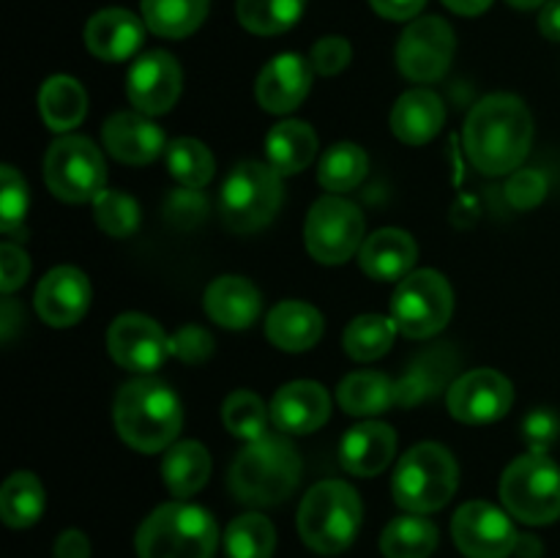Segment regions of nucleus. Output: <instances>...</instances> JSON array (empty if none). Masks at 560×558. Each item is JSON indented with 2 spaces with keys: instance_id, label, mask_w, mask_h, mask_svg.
I'll return each mask as SVG.
<instances>
[{
  "instance_id": "nucleus-39",
  "label": "nucleus",
  "mask_w": 560,
  "mask_h": 558,
  "mask_svg": "<svg viewBox=\"0 0 560 558\" xmlns=\"http://www.w3.org/2000/svg\"><path fill=\"white\" fill-rule=\"evenodd\" d=\"M167 170L180 186L189 189H202L213 178V156L200 140L191 137H178L167 146Z\"/></svg>"
},
{
  "instance_id": "nucleus-9",
  "label": "nucleus",
  "mask_w": 560,
  "mask_h": 558,
  "mask_svg": "<svg viewBox=\"0 0 560 558\" xmlns=\"http://www.w3.org/2000/svg\"><path fill=\"white\" fill-rule=\"evenodd\" d=\"M454 312L452 284L432 268L408 274L397 284L392 299V317L399 332L410 339L435 337L446 328Z\"/></svg>"
},
{
  "instance_id": "nucleus-28",
  "label": "nucleus",
  "mask_w": 560,
  "mask_h": 558,
  "mask_svg": "<svg viewBox=\"0 0 560 558\" xmlns=\"http://www.w3.org/2000/svg\"><path fill=\"white\" fill-rule=\"evenodd\" d=\"M162 476L175 498L195 496L211 476V454L197 441L173 443L162 460Z\"/></svg>"
},
{
  "instance_id": "nucleus-30",
  "label": "nucleus",
  "mask_w": 560,
  "mask_h": 558,
  "mask_svg": "<svg viewBox=\"0 0 560 558\" xmlns=\"http://www.w3.org/2000/svg\"><path fill=\"white\" fill-rule=\"evenodd\" d=\"M337 397L350 416H377L397 403V383L388 381L383 372H350L339 383Z\"/></svg>"
},
{
  "instance_id": "nucleus-22",
  "label": "nucleus",
  "mask_w": 560,
  "mask_h": 558,
  "mask_svg": "<svg viewBox=\"0 0 560 558\" xmlns=\"http://www.w3.org/2000/svg\"><path fill=\"white\" fill-rule=\"evenodd\" d=\"M145 27L140 16H135L126 9H104L93 14L85 25V47L102 60L131 58L142 47Z\"/></svg>"
},
{
  "instance_id": "nucleus-46",
  "label": "nucleus",
  "mask_w": 560,
  "mask_h": 558,
  "mask_svg": "<svg viewBox=\"0 0 560 558\" xmlns=\"http://www.w3.org/2000/svg\"><path fill=\"white\" fill-rule=\"evenodd\" d=\"M547 195V178L539 170H520L512 175L506 186V197L512 200V206L517 208H534L545 200Z\"/></svg>"
},
{
  "instance_id": "nucleus-52",
  "label": "nucleus",
  "mask_w": 560,
  "mask_h": 558,
  "mask_svg": "<svg viewBox=\"0 0 560 558\" xmlns=\"http://www.w3.org/2000/svg\"><path fill=\"white\" fill-rule=\"evenodd\" d=\"M0 321H3L0 332H3V339L9 342L11 334H14V326H16V323H22V310L16 306L14 299L3 301V310H0Z\"/></svg>"
},
{
  "instance_id": "nucleus-26",
  "label": "nucleus",
  "mask_w": 560,
  "mask_h": 558,
  "mask_svg": "<svg viewBox=\"0 0 560 558\" xmlns=\"http://www.w3.org/2000/svg\"><path fill=\"white\" fill-rule=\"evenodd\" d=\"M266 334L279 350L301 353L315 348L323 337V315L306 301H282L268 312Z\"/></svg>"
},
{
  "instance_id": "nucleus-50",
  "label": "nucleus",
  "mask_w": 560,
  "mask_h": 558,
  "mask_svg": "<svg viewBox=\"0 0 560 558\" xmlns=\"http://www.w3.org/2000/svg\"><path fill=\"white\" fill-rule=\"evenodd\" d=\"M55 558H91V542L82 531H63L55 542Z\"/></svg>"
},
{
  "instance_id": "nucleus-15",
  "label": "nucleus",
  "mask_w": 560,
  "mask_h": 558,
  "mask_svg": "<svg viewBox=\"0 0 560 558\" xmlns=\"http://www.w3.org/2000/svg\"><path fill=\"white\" fill-rule=\"evenodd\" d=\"M448 410L465 425H490L512 410L514 388L506 375L495 370H470L448 388Z\"/></svg>"
},
{
  "instance_id": "nucleus-5",
  "label": "nucleus",
  "mask_w": 560,
  "mask_h": 558,
  "mask_svg": "<svg viewBox=\"0 0 560 558\" xmlns=\"http://www.w3.org/2000/svg\"><path fill=\"white\" fill-rule=\"evenodd\" d=\"M361 518V498L348 481H317L301 501L299 534L315 553L337 556L355 542Z\"/></svg>"
},
{
  "instance_id": "nucleus-10",
  "label": "nucleus",
  "mask_w": 560,
  "mask_h": 558,
  "mask_svg": "<svg viewBox=\"0 0 560 558\" xmlns=\"http://www.w3.org/2000/svg\"><path fill=\"white\" fill-rule=\"evenodd\" d=\"M44 181L58 200L93 202L107 181L102 151L88 137H60L44 156Z\"/></svg>"
},
{
  "instance_id": "nucleus-43",
  "label": "nucleus",
  "mask_w": 560,
  "mask_h": 558,
  "mask_svg": "<svg viewBox=\"0 0 560 558\" xmlns=\"http://www.w3.org/2000/svg\"><path fill=\"white\" fill-rule=\"evenodd\" d=\"M170 350L186 364H202L213 353V337L200 326H184L170 337Z\"/></svg>"
},
{
  "instance_id": "nucleus-8",
  "label": "nucleus",
  "mask_w": 560,
  "mask_h": 558,
  "mask_svg": "<svg viewBox=\"0 0 560 558\" xmlns=\"http://www.w3.org/2000/svg\"><path fill=\"white\" fill-rule=\"evenodd\" d=\"M501 498L509 514L523 523H556L560 518V468L545 452L523 454L503 470Z\"/></svg>"
},
{
  "instance_id": "nucleus-45",
  "label": "nucleus",
  "mask_w": 560,
  "mask_h": 558,
  "mask_svg": "<svg viewBox=\"0 0 560 558\" xmlns=\"http://www.w3.org/2000/svg\"><path fill=\"white\" fill-rule=\"evenodd\" d=\"M164 213H167L170 222L180 224V228H191V224H197L206 219V213H208L206 197L200 195V189H189V186H184V189L167 197Z\"/></svg>"
},
{
  "instance_id": "nucleus-16",
  "label": "nucleus",
  "mask_w": 560,
  "mask_h": 558,
  "mask_svg": "<svg viewBox=\"0 0 560 558\" xmlns=\"http://www.w3.org/2000/svg\"><path fill=\"white\" fill-rule=\"evenodd\" d=\"M184 85L178 60L164 49H153L131 63L126 77V93L131 104L145 115H162L175 107Z\"/></svg>"
},
{
  "instance_id": "nucleus-27",
  "label": "nucleus",
  "mask_w": 560,
  "mask_h": 558,
  "mask_svg": "<svg viewBox=\"0 0 560 558\" xmlns=\"http://www.w3.org/2000/svg\"><path fill=\"white\" fill-rule=\"evenodd\" d=\"M266 153L279 175H295L315 159L317 135L304 120H282L268 131Z\"/></svg>"
},
{
  "instance_id": "nucleus-23",
  "label": "nucleus",
  "mask_w": 560,
  "mask_h": 558,
  "mask_svg": "<svg viewBox=\"0 0 560 558\" xmlns=\"http://www.w3.org/2000/svg\"><path fill=\"white\" fill-rule=\"evenodd\" d=\"M397 452V435L383 421H361L339 446V460L342 468L353 476H377L388 468Z\"/></svg>"
},
{
  "instance_id": "nucleus-7",
  "label": "nucleus",
  "mask_w": 560,
  "mask_h": 558,
  "mask_svg": "<svg viewBox=\"0 0 560 558\" xmlns=\"http://www.w3.org/2000/svg\"><path fill=\"white\" fill-rule=\"evenodd\" d=\"M282 206V175L262 162H241L228 175L219 211L233 233H255L277 217Z\"/></svg>"
},
{
  "instance_id": "nucleus-4",
  "label": "nucleus",
  "mask_w": 560,
  "mask_h": 558,
  "mask_svg": "<svg viewBox=\"0 0 560 558\" xmlns=\"http://www.w3.org/2000/svg\"><path fill=\"white\" fill-rule=\"evenodd\" d=\"M219 545L217 520L195 503H162L137 531L140 558H213Z\"/></svg>"
},
{
  "instance_id": "nucleus-24",
  "label": "nucleus",
  "mask_w": 560,
  "mask_h": 558,
  "mask_svg": "<svg viewBox=\"0 0 560 558\" xmlns=\"http://www.w3.org/2000/svg\"><path fill=\"white\" fill-rule=\"evenodd\" d=\"M260 290L244 277H219L206 290V312L224 328H249L260 315Z\"/></svg>"
},
{
  "instance_id": "nucleus-21",
  "label": "nucleus",
  "mask_w": 560,
  "mask_h": 558,
  "mask_svg": "<svg viewBox=\"0 0 560 558\" xmlns=\"http://www.w3.org/2000/svg\"><path fill=\"white\" fill-rule=\"evenodd\" d=\"M102 140L124 164H148L164 151V131L145 113H115L104 124Z\"/></svg>"
},
{
  "instance_id": "nucleus-38",
  "label": "nucleus",
  "mask_w": 560,
  "mask_h": 558,
  "mask_svg": "<svg viewBox=\"0 0 560 558\" xmlns=\"http://www.w3.org/2000/svg\"><path fill=\"white\" fill-rule=\"evenodd\" d=\"M397 334L394 317L383 315H359L345 328V353L355 361H375L388 353Z\"/></svg>"
},
{
  "instance_id": "nucleus-32",
  "label": "nucleus",
  "mask_w": 560,
  "mask_h": 558,
  "mask_svg": "<svg viewBox=\"0 0 560 558\" xmlns=\"http://www.w3.org/2000/svg\"><path fill=\"white\" fill-rule=\"evenodd\" d=\"M208 16V0H142L148 31L162 38H184Z\"/></svg>"
},
{
  "instance_id": "nucleus-36",
  "label": "nucleus",
  "mask_w": 560,
  "mask_h": 558,
  "mask_svg": "<svg viewBox=\"0 0 560 558\" xmlns=\"http://www.w3.org/2000/svg\"><path fill=\"white\" fill-rule=\"evenodd\" d=\"M238 22L257 36H277L290 31L304 14V0H238Z\"/></svg>"
},
{
  "instance_id": "nucleus-44",
  "label": "nucleus",
  "mask_w": 560,
  "mask_h": 558,
  "mask_svg": "<svg viewBox=\"0 0 560 558\" xmlns=\"http://www.w3.org/2000/svg\"><path fill=\"white\" fill-rule=\"evenodd\" d=\"M353 58V47L342 36H326L312 47L310 63L317 74H339Z\"/></svg>"
},
{
  "instance_id": "nucleus-53",
  "label": "nucleus",
  "mask_w": 560,
  "mask_h": 558,
  "mask_svg": "<svg viewBox=\"0 0 560 558\" xmlns=\"http://www.w3.org/2000/svg\"><path fill=\"white\" fill-rule=\"evenodd\" d=\"M443 5H448L454 14L476 16V14H481V11L490 9L492 0H443Z\"/></svg>"
},
{
  "instance_id": "nucleus-1",
  "label": "nucleus",
  "mask_w": 560,
  "mask_h": 558,
  "mask_svg": "<svg viewBox=\"0 0 560 558\" xmlns=\"http://www.w3.org/2000/svg\"><path fill=\"white\" fill-rule=\"evenodd\" d=\"M534 140V118L514 93H490L465 120V151L485 175H506L525 162Z\"/></svg>"
},
{
  "instance_id": "nucleus-51",
  "label": "nucleus",
  "mask_w": 560,
  "mask_h": 558,
  "mask_svg": "<svg viewBox=\"0 0 560 558\" xmlns=\"http://www.w3.org/2000/svg\"><path fill=\"white\" fill-rule=\"evenodd\" d=\"M539 31L550 42H560V0H550L539 14Z\"/></svg>"
},
{
  "instance_id": "nucleus-19",
  "label": "nucleus",
  "mask_w": 560,
  "mask_h": 558,
  "mask_svg": "<svg viewBox=\"0 0 560 558\" xmlns=\"http://www.w3.org/2000/svg\"><path fill=\"white\" fill-rule=\"evenodd\" d=\"M312 88V63L295 53L277 55L268 60L266 69L260 71L255 85L257 104L266 113L284 115L299 107Z\"/></svg>"
},
{
  "instance_id": "nucleus-47",
  "label": "nucleus",
  "mask_w": 560,
  "mask_h": 558,
  "mask_svg": "<svg viewBox=\"0 0 560 558\" xmlns=\"http://www.w3.org/2000/svg\"><path fill=\"white\" fill-rule=\"evenodd\" d=\"M27 274H31V260H27V255L22 252V246L5 241V244L0 246V290H3L5 295L14 293L16 288L25 284Z\"/></svg>"
},
{
  "instance_id": "nucleus-18",
  "label": "nucleus",
  "mask_w": 560,
  "mask_h": 558,
  "mask_svg": "<svg viewBox=\"0 0 560 558\" xmlns=\"http://www.w3.org/2000/svg\"><path fill=\"white\" fill-rule=\"evenodd\" d=\"M331 416V397L315 381H293L271 399V421L279 432L306 435L320 430Z\"/></svg>"
},
{
  "instance_id": "nucleus-40",
  "label": "nucleus",
  "mask_w": 560,
  "mask_h": 558,
  "mask_svg": "<svg viewBox=\"0 0 560 558\" xmlns=\"http://www.w3.org/2000/svg\"><path fill=\"white\" fill-rule=\"evenodd\" d=\"M268 416H271V408H266V403H262L255 392L241 388V392H233L224 399V427H228L235 438H241V441L246 443L266 435Z\"/></svg>"
},
{
  "instance_id": "nucleus-48",
  "label": "nucleus",
  "mask_w": 560,
  "mask_h": 558,
  "mask_svg": "<svg viewBox=\"0 0 560 558\" xmlns=\"http://www.w3.org/2000/svg\"><path fill=\"white\" fill-rule=\"evenodd\" d=\"M525 432H528V441H530V446H534V452H545V449L556 441L558 432H560L558 416L552 414V410H545V408L534 410V414L528 416V421H525Z\"/></svg>"
},
{
  "instance_id": "nucleus-14",
  "label": "nucleus",
  "mask_w": 560,
  "mask_h": 558,
  "mask_svg": "<svg viewBox=\"0 0 560 558\" xmlns=\"http://www.w3.org/2000/svg\"><path fill=\"white\" fill-rule=\"evenodd\" d=\"M107 350L124 370L148 372L159 370L167 361L170 337L153 317L140 315V312H126L115 317V323L107 332Z\"/></svg>"
},
{
  "instance_id": "nucleus-49",
  "label": "nucleus",
  "mask_w": 560,
  "mask_h": 558,
  "mask_svg": "<svg viewBox=\"0 0 560 558\" xmlns=\"http://www.w3.org/2000/svg\"><path fill=\"white\" fill-rule=\"evenodd\" d=\"M424 3L427 0H370V5L377 11V14L397 22L413 20V16L424 9Z\"/></svg>"
},
{
  "instance_id": "nucleus-25",
  "label": "nucleus",
  "mask_w": 560,
  "mask_h": 558,
  "mask_svg": "<svg viewBox=\"0 0 560 558\" xmlns=\"http://www.w3.org/2000/svg\"><path fill=\"white\" fill-rule=\"evenodd\" d=\"M443 120H446V107L441 96L424 88L402 93L392 109V131L405 146L430 142L443 129Z\"/></svg>"
},
{
  "instance_id": "nucleus-17",
  "label": "nucleus",
  "mask_w": 560,
  "mask_h": 558,
  "mask_svg": "<svg viewBox=\"0 0 560 558\" xmlns=\"http://www.w3.org/2000/svg\"><path fill=\"white\" fill-rule=\"evenodd\" d=\"M91 306V282L74 266H58L38 282L36 312L55 328L74 326Z\"/></svg>"
},
{
  "instance_id": "nucleus-3",
  "label": "nucleus",
  "mask_w": 560,
  "mask_h": 558,
  "mask_svg": "<svg viewBox=\"0 0 560 558\" xmlns=\"http://www.w3.org/2000/svg\"><path fill=\"white\" fill-rule=\"evenodd\" d=\"M230 492L249 507H277L288 501L301 481V457L293 443L266 432L246 443L230 468Z\"/></svg>"
},
{
  "instance_id": "nucleus-29",
  "label": "nucleus",
  "mask_w": 560,
  "mask_h": 558,
  "mask_svg": "<svg viewBox=\"0 0 560 558\" xmlns=\"http://www.w3.org/2000/svg\"><path fill=\"white\" fill-rule=\"evenodd\" d=\"M38 113L52 131H69L88 113V93L74 77L55 74L38 91Z\"/></svg>"
},
{
  "instance_id": "nucleus-34",
  "label": "nucleus",
  "mask_w": 560,
  "mask_h": 558,
  "mask_svg": "<svg viewBox=\"0 0 560 558\" xmlns=\"http://www.w3.org/2000/svg\"><path fill=\"white\" fill-rule=\"evenodd\" d=\"M452 367L454 356H448V350H432V353L419 356V359L410 364V370L405 372L402 381L397 383V403L405 405V408H408V405L424 403L427 397L441 392Z\"/></svg>"
},
{
  "instance_id": "nucleus-35",
  "label": "nucleus",
  "mask_w": 560,
  "mask_h": 558,
  "mask_svg": "<svg viewBox=\"0 0 560 558\" xmlns=\"http://www.w3.org/2000/svg\"><path fill=\"white\" fill-rule=\"evenodd\" d=\"M366 170H370V159L364 148L355 142H337L323 153L317 181L326 191H350L366 178Z\"/></svg>"
},
{
  "instance_id": "nucleus-37",
  "label": "nucleus",
  "mask_w": 560,
  "mask_h": 558,
  "mask_svg": "<svg viewBox=\"0 0 560 558\" xmlns=\"http://www.w3.org/2000/svg\"><path fill=\"white\" fill-rule=\"evenodd\" d=\"M277 547V531L271 520L249 512L235 518L224 531V550L230 558H271Z\"/></svg>"
},
{
  "instance_id": "nucleus-11",
  "label": "nucleus",
  "mask_w": 560,
  "mask_h": 558,
  "mask_svg": "<svg viewBox=\"0 0 560 558\" xmlns=\"http://www.w3.org/2000/svg\"><path fill=\"white\" fill-rule=\"evenodd\" d=\"M304 244L310 255L326 266L350 260L364 244V213L345 197H320L306 217Z\"/></svg>"
},
{
  "instance_id": "nucleus-13",
  "label": "nucleus",
  "mask_w": 560,
  "mask_h": 558,
  "mask_svg": "<svg viewBox=\"0 0 560 558\" xmlns=\"http://www.w3.org/2000/svg\"><path fill=\"white\" fill-rule=\"evenodd\" d=\"M452 536L468 558H509L520 539L509 514L487 501L463 503L452 520Z\"/></svg>"
},
{
  "instance_id": "nucleus-20",
  "label": "nucleus",
  "mask_w": 560,
  "mask_h": 558,
  "mask_svg": "<svg viewBox=\"0 0 560 558\" xmlns=\"http://www.w3.org/2000/svg\"><path fill=\"white\" fill-rule=\"evenodd\" d=\"M419 246L413 235L399 228H383L366 235L359 249L361 271L377 282H402L408 274H413Z\"/></svg>"
},
{
  "instance_id": "nucleus-55",
  "label": "nucleus",
  "mask_w": 560,
  "mask_h": 558,
  "mask_svg": "<svg viewBox=\"0 0 560 558\" xmlns=\"http://www.w3.org/2000/svg\"><path fill=\"white\" fill-rule=\"evenodd\" d=\"M514 9H536V5H547L550 0H509Z\"/></svg>"
},
{
  "instance_id": "nucleus-54",
  "label": "nucleus",
  "mask_w": 560,
  "mask_h": 558,
  "mask_svg": "<svg viewBox=\"0 0 560 558\" xmlns=\"http://www.w3.org/2000/svg\"><path fill=\"white\" fill-rule=\"evenodd\" d=\"M514 553H517L520 558H539L541 556V542L536 539V536L525 534L517 539V547H514Z\"/></svg>"
},
{
  "instance_id": "nucleus-41",
  "label": "nucleus",
  "mask_w": 560,
  "mask_h": 558,
  "mask_svg": "<svg viewBox=\"0 0 560 558\" xmlns=\"http://www.w3.org/2000/svg\"><path fill=\"white\" fill-rule=\"evenodd\" d=\"M93 217H96L98 228L113 239H129L140 228V206L135 197L118 189H104L93 200Z\"/></svg>"
},
{
  "instance_id": "nucleus-31",
  "label": "nucleus",
  "mask_w": 560,
  "mask_h": 558,
  "mask_svg": "<svg viewBox=\"0 0 560 558\" xmlns=\"http://www.w3.org/2000/svg\"><path fill=\"white\" fill-rule=\"evenodd\" d=\"M438 547V528L424 514H402L386 525L381 550L386 558H430Z\"/></svg>"
},
{
  "instance_id": "nucleus-33",
  "label": "nucleus",
  "mask_w": 560,
  "mask_h": 558,
  "mask_svg": "<svg viewBox=\"0 0 560 558\" xmlns=\"http://www.w3.org/2000/svg\"><path fill=\"white\" fill-rule=\"evenodd\" d=\"M44 485L31 470H16L3 481L0 490V514L9 528H27L36 523L44 512Z\"/></svg>"
},
{
  "instance_id": "nucleus-42",
  "label": "nucleus",
  "mask_w": 560,
  "mask_h": 558,
  "mask_svg": "<svg viewBox=\"0 0 560 558\" xmlns=\"http://www.w3.org/2000/svg\"><path fill=\"white\" fill-rule=\"evenodd\" d=\"M27 213V186L25 178L11 164L0 170V230L14 235L22 228Z\"/></svg>"
},
{
  "instance_id": "nucleus-6",
  "label": "nucleus",
  "mask_w": 560,
  "mask_h": 558,
  "mask_svg": "<svg viewBox=\"0 0 560 558\" xmlns=\"http://www.w3.org/2000/svg\"><path fill=\"white\" fill-rule=\"evenodd\" d=\"M459 485V465L441 443H419L402 454L392 479V492L402 509L430 514L446 507Z\"/></svg>"
},
{
  "instance_id": "nucleus-12",
  "label": "nucleus",
  "mask_w": 560,
  "mask_h": 558,
  "mask_svg": "<svg viewBox=\"0 0 560 558\" xmlns=\"http://www.w3.org/2000/svg\"><path fill=\"white\" fill-rule=\"evenodd\" d=\"M454 31L441 16L410 22L397 44V66L408 80L435 82L448 71L454 58Z\"/></svg>"
},
{
  "instance_id": "nucleus-2",
  "label": "nucleus",
  "mask_w": 560,
  "mask_h": 558,
  "mask_svg": "<svg viewBox=\"0 0 560 558\" xmlns=\"http://www.w3.org/2000/svg\"><path fill=\"white\" fill-rule=\"evenodd\" d=\"M120 438L137 452H162L173 446L180 432L184 410L167 383L156 377H137L120 386L113 408Z\"/></svg>"
}]
</instances>
